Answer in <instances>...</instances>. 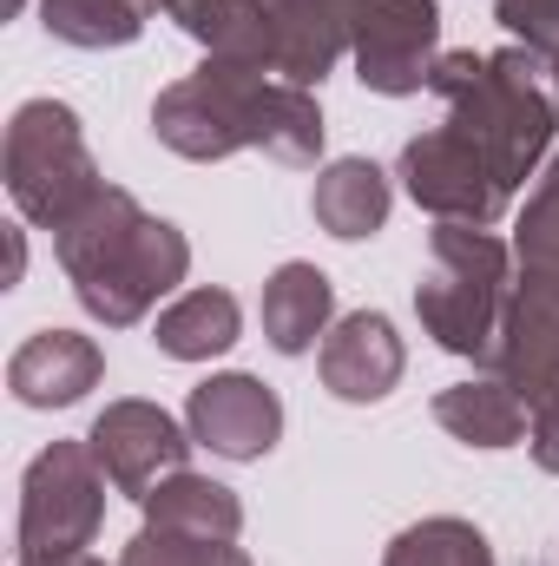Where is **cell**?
I'll use <instances>...</instances> for the list:
<instances>
[{"label": "cell", "instance_id": "cell-23", "mask_svg": "<svg viewBox=\"0 0 559 566\" xmlns=\"http://www.w3.org/2000/svg\"><path fill=\"white\" fill-rule=\"evenodd\" d=\"M514 258L520 264H559V151L547 158V171L534 178L520 224H514Z\"/></svg>", "mask_w": 559, "mask_h": 566}, {"label": "cell", "instance_id": "cell-15", "mask_svg": "<svg viewBox=\"0 0 559 566\" xmlns=\"http://www.w3.org/2000/svg\"><path fill=\"white\" fill-rule=\"evenodd\" d=\"M389 211H395V185L376 158H329L309 185V218L342 244L376 238L389 224Z\"/></svg>", "mask_w": 559, "mask_h": 566}, {"label": "cell", "instance_id": "cell-6", "mask_svg": "<svg viewBox=\"0 0 559 566\" xmlns=\"http://www.w3.org/2000/svg\"><path fill=\"white\" fill-rule=\"evenodd\" d=\"M106 468L93 441H46L20 474V560H73L99 541Z\"/></svg>", "mask_w": 559, "mask_h": 566}, {"label": "cell", "instance_id": "cell-4", "mask_svg": "<svg viewBox=\"0 0 559 566\" xmlns=\"http://www.w3.org/2000/svg\"><path fill=\"white\" fill-rule=\"evenodd\" d=\"M514 244H500L494 231L474 224H434L428 238V264L415 283V316L421 336H434V349L461 356V363H494L507 310H514Z\"/></svg>", "mask_w": 559, "mask_h": 566}, {"label": "cell", "instance_id": "cell-2", "mask_svg": "<svg viewBox=\"0 0 559 566\" xmlns=\"http://www.w3.org/2000/svg\"><path fill=\"white\" fill-rule=\"evenodd\" d=\"M53 258L73 283L80 310L106 329H133L191 277V238L151 218L133 191L106 185L66 231H53Z\"/></svg>", "mask_w": 559, "mask_h": 566}, {"label": "cell", "instance_id": "cell-7", "mask_svg": "<svg viewBox=\"0 0 559 566\" xmlns=\"http://www.w3.org/2000/svg\"><path fill=\"white\" fill-rule=\"evenodd\" d=\"M395 178H402V191L415 198L434 224H474V231H494V224L507 218V205H514V191L500 185V171L487 165V151L467 139V133H454L447 119L402 145Z\"/></svg>", "mask_w": 559, "mask_h": 566}, {"label": "cell", "instance_id": "cell-20", "mask_svg": "<svg viewBox=\"0 0 559 566\" xmlns=\"http://www.w3.org/2000/svg\"><path fill=\"white\" fill-rule=\"evenodd\" d=\"M40 27L60 46L80 53H106V46H133L145 33V7L139 0H40Z\"/></svg>", "mask_w": 559, "mask_h": 566}, {"label": "cell", "instance_id": "cell-17", "mask_svg": "<svg viewBox=\"0 0 559 566\" xmlns=\"http://www.w3.org/2000/svg\"><path fill=\"white\" fill-rule=\"evenodd\" d=\"M238 336H244V310H238L231 290H211V283L171 296V303L158 310V323H151V343H158V356H171V363H211V356H224Z\"/></svg>", "mask_w": 559, "mask_h": 566}, {"label": "cell", "instance_id": "cell-13", "mask_svg": "<svg viewBox=\"0 0 559 566\" xmlns=\"http://www.w3.org/2000/svg\"><path fill=\"white\" fill-rule=\"evenodd\" d=\"M264 13L277 27V80L323 86V73H336V60H349L362 0H264Z\"/></svg>", "mask_w": 559, "mask_h": 566}, {"label": "cell", "instance_id": "cell-16", "mask_svg": "<svg viewBox=\"0 0 559 566\" xmlns=\"http://www.w3.org/2000/svg\"><path fill=\"white\" fill-rule=\"evenodd\" d=\"M336 323V283L323 277L316 264L289 258L264 277V336L277 356H309Z\"/></svg>", "mask_w": 559, "mask_h": 566}, {"label": "cell", "instance_id": "cell-29", "mask_svg": "<svg viewBox=\"0 0 559 566\" xmlns=\"http://www.w3.org/2000/svg\"><path fill=\"white\" fill-rule=\"evenodd\" d=\"M139 7H145V13H158V0H139Z\"/></svg>", "mask_w": 559, "mask_h": 566}, {"label": "cell", "instance_id": "cell-9", "mask_svg": "<svg viewBox=\"0 0 559 566\" xmlns=\"http://www.w3.org/2000/svg\"><path fill=\"white\" fill-rule=\"evenodd\" d=\"M86 441H93V454H99L113 494H133V501H145L158 481L184 474V461H191V448H198L191 428L178 422V416H165L158 402H139V396L106 402V409L93 416V428H86Z\"/></svg>", "mask_w": 559, "mask_h": 566}, {"label": "cell", "instance_id": "cell-24", "mask_svg": "<svg viewBox=\"0 0 559 566\" xmlns=\"http://www.w3.org/2000/svg\"><path fill=\"white\" fill-rule=\"evenodd\" d=\"M494 20L534 46V53H559V0H494Z\"/></svg>", "mask_w": 559, "mask_h": 566}, {"label": "cell", "instance_id": "cell-22", "mask_svg": "<svg viewBox=\"0 0 559 566\" xmlns=\"http://www.w3.org/2000/svg\"><path fill=\"white\" fill-rule=\"evenodd\" d=\"M119 566H251V554L238 541H191V534H165V527H145L126 541Z\"/></svg>", "mask_w": 559, "mask_h": 566}, {"label": "cell", "instance_id": "cell-12", "mask_svg": "<svg viewBox=\"0 0 559 566\" xmlns=\"http://www.w3.org/2000/svg\"><path fill=\"white\" fill-rule=\"evenodd\" d=\"M99 376H106V349L86 329H33L7 356V389L20 409H73L99 389Z\"/></svg>", "mask_w": 559, "mask_h": 566}, {"label": "cell", "instance_id": "cell-8", "mask_svg": "<svg viewBox=\"0 0 559 566\" xmlns=\"http://www.w3.org/2000/svg\"><path fill=\"white\" fill-rule=\"evenodd\" d=\"M349 60H356V80L382 99L428 93L441 66V7L434 0H362Z\"/></svg>", "mask_w": 559, "mask_h": 566}, {"label": "cell", "instance_id": "cell-25", "mask_svg": "<svg viewBox=\"0 0 559 566\" xmlns=\"http://www.w3.org/2000/svg\"><path fill=\"white\" fill-rule=\"evenodd\" d=\"M527 448H534V461H540L547 474H559V389L534 402V422H527Z\"/></svg>", "mask_w": 559, "mask_h": 566}, {"label": "cell", "instance_id": "cell-19", "mask_svg": "<svg viewBox=\"0 0 559 566\" xmlns=\"http://www.w3.org/2000/svg\"><path fill=\"white\" fill-rule=\"evenodd\" d=\"M434 422L447 428L454 441H467V448H514V441H527L534 409L500 376H467V382L434 396Z\"/></svg>", "mask_w": 559, "mask_h": 566}, {"label": "cell", "instance_id": "cell-10", "mask_svg": "<svg viewBox=\"0 0 559 566\" xmlns=\"http://www.w3.org/2000/svg\"><path fill=\"white\" fill-rule=\"evenodd\" d=\"M184 428L198 448H211L218 461H264L283 441V402L264 376H244V369H224V376H204L184 402Z\"/></svg>", "mask_w": 559, "mask_h": 566}, {"label": "cell", "instance_id": "cell-3", "mask_svg": "<svg viewBox=\"0 0 559 566\" xmlns=\"http://www.w3.org/2000/svg\"><path fill=\"white\" fill-rule=\"evenodd\" d=\"M428 93L447 106L454 133H467L487 151V165L500 171L507 191L540 178V158L553 151V133H559V86H553V66L534 46L441 53Z\"/></svg>", "mask_w": 559, "mask_h": 566}, {"label": "cell", "instance_id": "cell-5", "mask_svg": "<svg viewBox=\"0 0 559 566\" xmlns=\"http://www.w3.org/2000/svg\"><path fill=\"white\" fill-rule=\"evenodd\" d=\"M0 171H7L13 211L40 231H66L106 191L99 158H93V145L80 133V113L66 99H20L13 106Z\"/></svg>", "mask_w": 559, "mask_h": 566}, {"label": "cell", "instance_id": "cell-21", "mask_svg": "<svg viewBox=\"0 0 559 566\" xmlns=\"http://www.w3.org/2000/svg\"><path fill=\"white\" fill-rule=\"evenodd\" d=\"M382 566H494V547H487V534H481L474 521H461V514H428V521L402 527V534L389 541Z\"/></svg>", "mask_w": 559, "mask_h": 566}, {"label": "cell", "instance_id": "cell-26", "mask_svg": "<svg viewBox=\"0 0 559 566\" xmlns=\"http://www.w3.org/2000/svg\"><path fill=\"white\" fill-rule=\"evenodd\" d=\"M20 277H27V231L7 224V290H13Z\"/></svg>", "mask_w": 559, "mask_h": 566}, {"label": "cell", "instance_id": "cell-28", "mask_svg": "<svg viewBox=\"0 0 559 566\" xmlns=\"http://www.w3.org/2000/svg\"><path fill=\"white\" fill-rule=\"evenodd\" d=\"M20 7H27V0H7V13H20Z\"/></svg>", "mask_w": 559, "mask_h": 566}, {"label": "cell", "instance_id": "cell-1", "mask_svg": "<svg viewBox=\"0 0 559 566\" xmlns=\"http://www.w3.org/2000/svg\"><path fill=\"white\" fill-rule=\"evenodd\" d=\"M151 133L191 165H218L231 151H271L277 165L303 171L323 158V106L309 86H289L277 73L204 60L198 73L171 80L151 99Z\"/></svg>", "mask_w": 559, "mask_h": 566}, {"label": "cell", "instance_id": "cell-14", "mask_svg": "<svg viewBox=\"0 0 559 566\" xmlns=\"http://www.w3.org/2000/svg\"><path fill=\"white\" fill-rule=\"evenodd\" d=\"M158 13L178 33H191L204 46V60L277 73V27H271L264 0H158Z\"/></svg>", "mask_w": 559, "mask_h": 566}, {"label": "cell", "instance_id": "cell-27", "mask_svg": "<svg viewBox=\"0 0 559 566\" xmlns=\"http://www.w3.org/2000/svg\"><path fill=\"white\" fill-rule=\"evenodd\" d=\"M20 566H106V560H93V554H73V560H20Z\"/></svg>", "mask_w": 559, "mask_h": 566}, {"label": "cell", "instance_id": "cell-18", "mask_svg": "<svg viewBox=\"0 0 559 566\" xmlns=\"http://www.w3.org/2000/svg\"><path fill=\"white\" fill-rule=\"evenodd\" d=\"M139 507H145V527H165V534H191V541H238L244 534V501L224 481L191 474V468L158 481Z\"/></svg>", "mask_w": 559, "mask_h": 566}, {"label": "cell", "instance_id": "cell-11", "mask_svg": "<svg viewBox=\"0 0 559 566\" xmlns=\"http://www.w3.org/2000/svg\"><path fill=\"white\" fill-rule=\"evenodd\" d=\"M402 369H409V349H402V336H395V323H389L382 310H349V316H336L329 336H323V349H316L323 389H329L336 402H356V409L395 396Z\"/></svg>", "mask_w": 559, "mask_h": 566}]
</instances>
